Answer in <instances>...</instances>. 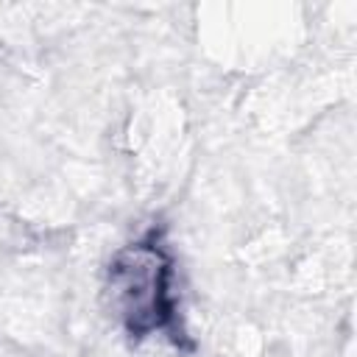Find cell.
Returning a JSON list of instances; mask_svg holds the SVG:
<instances>
[{"label":"cell","mask_w":357,"mask_h":357,"mask_svg":"<svg viewBox=\"0 0 357 357\" xmlns=\"http://www.w3.org/2000/svg\"><path fill=\"white\" fill-rule=\"evenodd\" d=\"M126 265L114 271L117 290L126 298V315L131 318V326H151L159 324V296H162V265L159 254L153 251H128Z\"/></svg>","instance_id":"6da1fadb"}]
</instances>
